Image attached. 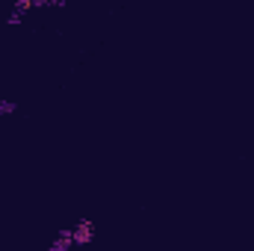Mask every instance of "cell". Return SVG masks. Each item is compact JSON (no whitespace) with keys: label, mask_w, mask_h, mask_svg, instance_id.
Here are the masks:
<instances>
[{"label":"cell","mask_w":254,"mask_h":251,"mask_svg":"<svg viewBox=\"0 0 254 251\" xmlns=\"http://www.w3.org/2000/svg\"><path fill=\"white\" fill-rule=\"evenodd\" d=\"M71 234H74V246H89V243L95 240V222L83 219V222H77V225L71 228Z\"/></svg>","instance_id":"cell-1"},{"label":"cell","mask_w":254,"mask_h":251,"mask_svg":"<svg viewBox=\"0 0 254 251\" xmlns=\"http://www.w3.org/2000/svg\"><path fill=\"white\" fill-rule=\"evenodd\" d=\"M68 249H74V234H71V228H63V231L54 237L51 251H68Z\"/></svg>","instance_id":"cell-2"},{"label":"cell","mask_w":254,"mask_h":251,"mask_svg":"<svg viewBox=\"0 0 254 251\" xmlns=\"http://www.w3.org/2000/svg\"><path fill=\"white\" fill-rule=\"evenodd\" d=\"M18 110V104L15 101H6V98H0V116H12Z\"/></svg>","instance_id":"cell-3"},{"label":"cell","mask_w":254,"mask_h":251,"mask_svg":"<svg viewBox=\"0 0 254 251\" xmlns=\"http://www.w3.org/2000/svg\"><path fill=\"white\" fill-rule=\"evenodd\" d=\"M21 21H24V12H21V9H15V12H12V15L6 18V24H9V27H18Z\"/></svg>","instance_id":"cell-4"}]
</instances>
